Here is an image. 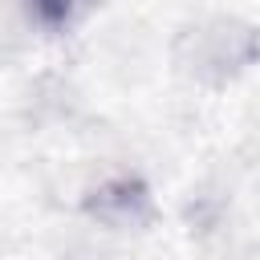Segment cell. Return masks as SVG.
Segmentation results:
<instances>
[{
	"label": "cell",
	"instance_id": "6da1fadb",
	"mask_svg": "<svg viewBox=\"0 0 260 260\" xmlns=\"http://www.w3.org/2000/svg\"><path fill=\"white\" fill-rule=\"evenodd\" d=\"M37 12H41L45 20H61V16L69 12V0H37Z\"/></svg>",
	"mask_w": 260,
	"mask_h": 260
}]
</instances>
